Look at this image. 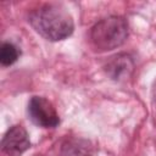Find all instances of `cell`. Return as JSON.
Returning a JSON list of instances; mask_svg holds the SVG:
<instances>
[{"label": "cell", "mask_w": 156, "mask_h": 156, "mask_svg": "<svg viewBox=\"0 0 156 156\" xmlns=\"http://www.w3.org/2000/svg\"><path fill=\"white\" fill-rule=\"evenodd\" d=\"M134 69V62L127 54H118L107 62L105 66L106 73L115 80H122L128 78Z\"/></svg>", "instance_id": "5"}, {"label": "cell", "mask_w": 156, "mask_h": 156, "mask_svg": "<svg viewBox=\"0 0 156 156\" xmlns=\"http://www.w3.org/2000/svg\"><path fill=\"white\" fill-rule=\"evenodd\" d=\"M129 33L128 22L121 16H108L96 22L90 30V40L98 51H108L121 46Z\"/></svg>", "instance_id": "2"}, {"label": "cell", "mask_w": 156, "mask_h": 156, "mask_svg": "<svg viewBox=\"0 0 156 156\" xmlns=\"http://www.w3.org/2000/svg\"><path fill=\"white\" fill-rule=\"evenodd\" d=\"M93 146L89 140L82 138H68L62 145L60 154L61 156H90Z\"/></svg>", "instance_id": "6"}, {"label": "cell", "mask_w": 156, "mask_h": 156, "mask_svg": "<svg viewBox=\"0 0 156 156\" xmlns=\"http://www.w3.org/2000/svg\"><path fill=\"white\" fill-rule=\"evenodd\" d=\"M151 98H152V104H154V106L156 107V79H155L154 85H152V90H151Z\"/></svg>", "instance_id": "8"}, {"label": "cell", "mask_w": 156, "mask_h": 156, "mask_svg": "<svg viewBox=\"0 0 156 156\" xmlns=\"http://www.w3.org/2000/svg\"><path fill=\"white\" fill-rule=\"evenodd\" d=\"M2 151L7 156H21L30 147V140L27 130L20 126H12L5 133L1 141Z\"/></svg>", "instance_id": "4"}, {"label": "cell", "mask_w": 156, "mask_h": 156, "mask_svg": "<svg viewBox=\"0 0 156 156\" xmlns=\"http://www.w3.org/2000/svg\"><path fill=\"white\" fill-rule=\"evenodd\" d=\"M29 23L39 35L50 41L63 40L74 29L71 13L57 4H46L34 10L29 16Z\"/></svg>", "instance_id": "1"}, {"label": "cell", "mask_w": 156, "mask_h": 156, "mask_svg": "<svg viewBox=\"0 0 156 156\" xmlns=\"http://www.w3.org/2000/svg\"><path fill=\"white\" fill-rule=\"evenodd\" d=\"M28 115L32 122L41 128H55L60 123L54 105L43 96H33L29 100Z\"/></svg>", "instance_id": "3"}, {"label": "cell", "mask_w": 156, "mask_h": 156, "mask_svg": "<svg viewBox=\"0 0 156 156\" xmlns=\"http://www.w3.org/2000/svg\"><path fill=\"white\" fill-rule=\"evenodd\" d=\"M20 50L12 43H2L0 49V62L2 66H11L17 61Z\"/></svg>", "instance_id": "7"}]
</instances>
